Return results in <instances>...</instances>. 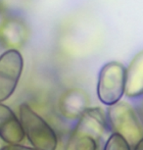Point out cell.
<instances>
[{
    "instance_id": "5b68a950",
    "label": "cell",
    "mask_w": 143,
    "mask_h": 150,
    "mask_svg": "<svg viewBox=\"0 0 143 150\" xmlns=\"http://www.w3.org/2000/svg\"><path fill=\"white\" fill-rule=\"evenodd\" d=\"M110 131L107 114L104 110L100 107H88L77 120L70 138L88 137L100 141Z\"/></svg>"
},
{
    "instance_id": "5bb4252c",
    "label": "cell",
    "mask_w": 143,
    "mask_h": 150,
    "mask_svg": "<svg viewBox=\"0 0 143 150\" xmlns=\"http://www.w3.org/2000/svg\"><path fill=\"white\" fill-rule=\"evenodd\" d=\"M142 112H143V101H142Z\"/></svg>"
},
{
    "instance_id": "9c48e42d",
    "label": "cell",
    "mask_w": 143,
    "mask_h": 150,
    "mask_svg": "<svg viewBox=\"0 0 143 150\" xmlns=\"http://www.w3.org/2000/svg\"><path fill=\"white\" fill-rule=\"evenodd\" d=\"M125 95L130 99L143 96V50L137 53L125 68Z\"/></svg>"
},
{
    "instance_id": "277c9868",
    "label": "cell",
    "mask_w": 143,
    "mask_h": 150,
    "mask_svg": "<svg viewBox=\"0 0 143 150\" xmlns=\"http://www.w3.org/2000/svg\"><path fill=\"white\" fill-rule=\"evenodd\" d=\"M23 70L24 59L19 50H6L0 55V102L14 94Z\"/></svg>"
},
{
    "instance_id": "8fae6325",
    "label": "cell",
    "mask_w": 143,
    "mask_h": 150,
    "mask_svg": "<svg viewBox=\"0 0 143 150\" xmlns=\"http://www.w3.org/2000/svg\"><path fill=\"white\" fill-rule=\"evenodd\" d=\"M102 150H132L131 145L120 134L112 132L106 139Z\"/></svg>"
},
{
    "instance_id": "4fadbf2b",
    "label": "cell",
    "mask_w": 143,
    "mask_h": 150,
    "mask_svg": "<svg viewBox=\"0 0 143 150\" xmlns=\"http://www.w3.org/2000/svg\"><path fill=\"white\" fill-rule=\"evenodd\" d=\"M132 150H143V137L134 144Z\"/></svg>"
},
{
    "instance_id": "7a4b0ae2",
    "label": "cell",
    "mask_w": 143,
    "mask_h": 150,
    "mask_svg": "<svg viewBox=\"0 0 143 150\" xmlns=\"http://www.w3.org/2000/svg\"><path fill=\"white\" fill-rule=\"evenodd\" d=\"M125 90V67L118 61L103 65L99 71L96 94L103 105L110 107L122 100Z\"/></svg>"
},
{
    "instance_id": "7c38bea8",
    "label": "cell",
    "mask_w": 143,
    "mask_h": 150,
    "mask_svg": "<svg viewBox=\"0 0 143 150\" xmlns=\"http://www.w3.org/2000/svg\"><path fill=\"white\" fill-rule=\"evenodd\" d=\"M0 150H38L35 147H30L26 145H22L21 143L19 144H5V145L0 147Z\"/></svg>"
},
{
    "instance_id": "52a82bcc",
    "label": "cell",
    "mask_w": 143,
    "mask_h": 150,
    "mask_svg": "<svg viewBox=\"0 0 143 150\" xmlns=\"http://www.w3.org/2000/svg\"><path fill=\"white\" fill-rule=\"evenodd\" d=\"M90 97L81 88H70L59 98L58 108L60 114L68 120H77L89 107Z\"/></svg>"
},
{
    "instance_id": "3957f363",
    "label": "cell",
    "mask_w": 143,
    "mask_h": 150,
    "mask_svg": "<svg viewBox=\"0 0 143 150\" xmlns=\"http://www.w3.org/2000/svg\"><path fill=\"white\" fill-rule=\"evenodd\" d=\"M106 114L111 131L124 137L131 146L143 137L141 119L130 103L120 101L108 107Z\"/></svg>"
},
{
    "instance_id": "8992f818",
    "label": "cell",
    "mask_w": 143,
    "mask_h": 150,
    "mask_svg": "<svg viewBox=\"0 0 143 150\" xmlns=\"http://www.w3.org/2000/svg\"><path fill=\"white\" fill-rule=\"evenodd\" d=\"M29 36V28L22 20L9 17L0 23V43L7 50L23 47Z\"/></svg>"
},
{
    "instance_id": "6da1fadb",
    "label": "cell",
    "mask_w": 143,
    "mask_h": 150,
    "mask_svg": "<svg viewBox=\"0 0 143 150\" xmlns=\"http://www.w3.org/2000/svg\"><path fill=\"white\" fill-rule=\"evenodd\" d=\"M19 119L25 137L38 150H56L58 137L52 128L32 106L24 102L19 106Z\"/></svg>"
},
{
    "instance_id": "30bf717a",
    "label": "cell",
    "mask_w": 143,
    "mask_h": 150,
    "mask_svg": "<svg viewBox=\"0 0 143 150\" xmlns=\"http://www.w3.org/2000/svg\"><path fill=\"white\" fill-rule=\"evenodd\" d=\"M99 141L88 137L69 138L66 150H98Z\"/></svg>"
},
{
    "instance_id": "ba28073f",
    "label": "cell",
    "mask_w": 143,
    "mask_h": 150,
    "mask_svg": "<svg viewBox=\"0 0 143 150\" xmlns=\"http://www.w3.org/2000/svg\"><path fill=\"white\" fill-rule=\"evenodd\" d=\"M0 138L5 144H19L25 139L19 116L2 102H0Z\"/></svg>"
}]
</instances>
